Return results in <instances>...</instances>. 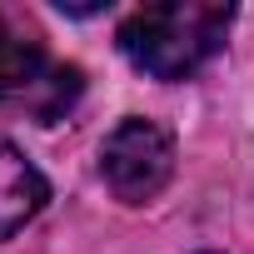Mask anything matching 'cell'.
<instances>
[{
    "mask_svg": "<svg viewBox=\"0 0 254 254\" xmlns=\"http://www.w3.org/2000/svg\"><path fill=\"white\" fill-rule=\"evenodd\" d=\"M50 199V185L45 175L10 145L0 140V239H10L15 229H25Z\"/></svg>",
    "mask_w": 254,
    "mask_h": 254,
    "instance_id": "cell-4",
    "label": "cell"
},
{
    "mask_svg": "<svg viewBox=\"0 0 254 254\" xmlns=\"http://www.w3.org/2000/svg\"><path fill=\"white\" fill-rule=\"evenodd\" d=\"M229 20H234V5H214V0L140 5L120 25V50L150 80H190L224 45Z\"/></svg>",
    "mask_w": 254,
    "mask_h": 254,
    "instance_id": "cell-1",
    "label": "cell"
},
{
    "mask_svg": "<svg viewBox=\"0 0 254 254\" xmlns=\"http://www.w3.org/2000/svg\"><path fill=\"white\" fill-rule=\"evenodd\" d=\"M100 175L105 185L115 190V199L125 204H145L155 199L170 175H175V140L160 130L155 120H120L115 130L105 135V150H100Z\"/></svg>",
    "mask_w": 254,
    "mask_h": 254,
    "instance_id": "cell-2",
    "label": "cell"
},
{
    "mask_svg": "<svg viewBox=\"0 0 254 254\" xmlns=\"http://www.w3.org/2000/svg\"><path fill=\"white\" fill-rule=\"evenodd\" d=\"M75 90H80V70L75 65H50L35 35L10 30L5 15H0V100L40 105L35 95H45V115L40 120H55L75 100Z\"/></svg>",
    "mask_w": 254,
    "mask_h": 254,
    "instance_id": "cell-3",
    "label": "cell"
}]
</instances>
